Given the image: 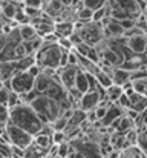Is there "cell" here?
<instances>
[{
	"label": "cell",
	"mask_w": 147,
	"mask_h": 158,
	"mask_svg": "<svg viewBox=\"0 0 147 158\" xmlns=\"http://www.w3.org/2000/svg\"><path fill=\"white\" fill-rule=\"evenodd\" d=\"M9 123L23 129L25 132H28L32 137H35L40 132V129L43 127V123L40 121L37 114L26 103H22V105L9 109Z\"/></svg>",
	"instance_id": "cell-1"
},
{
	"label": "cell",
	"mask_w": 147,
	"mask_h": 158,
	"mask_svg": "<svg viewBox=\"0 0 147 158\" xmlns=\"http://www.w3.org/2000/svg\"><path fill=\"white\" fill-rule=\"evenodd\" d=\"M28 105L32 107V110L37 114V117L40 118V121L43 124H51L54 123L60 114H61V109L60 105L54 100H51L46 95H37L34 100H31Z\"/></svg>",
	"instance_id": "cell-2"
},
{
	"label": "cell",
	"mask_w": 147,
	"mask_h": 158,
	"mask_svg": "<svg viewBox=\"0 0 147 158\" xmlns=\"http://www.w3.org/2000/svg\"><path fill=\"white\" fill-rule=\"evenodd\" d=\"M60 57L61 48L57 43H45L40 48V51L34 55L35 64H39L42 69H54L57 71L60 68Z\"/></svg>",
	"instance_id": "cell-3"
},
{
	"label": "cell",
	"mask_w": 147,
	"mask_h": 158,
	"mask_svg": "<svg viewBox=\"0 0 147 158\" xmlns=\"http://www.w3.org/2000/svg\"><path fill=\"white\" fill-rule=\"evenodd\" d=\"M34 81H35V78L31 77L25 71V72L14 74L11 80H8V81L3 83V86L8 88L9 91L18 94V95H26V94H29V92L34 91Z\"/></svg>",
	"instance_id": "cell-4"
},
{
	"label": "cell",
	"mask_w": 147,
	"mask_h": 158,
	"mask_svg": "<svg viewBox=\"0 0 147 158\" xmlns=\"http://www.w3.org/2000/svg\"><path fill=\"white\" fill-rule=\"evenodd\" d=\"M83 40V43L89 45V46H94L97 48V45H100L104 39V29L101 26V23H86L80 31H77Z\"/></svg>",
	"instance_id": "cell-5"
},
{
	"label": "cell",
	"mask_w": 147,
	"mask_h": 158,
	"mask_svg": "<svg viewBox=\"0 0 147 158\" xmlns=\"http://www.w3.org/2000/svg\"><path fill=\"white\" fill-rule=\"evenodd\" d=\"M6 137H8V141L11 146H15V148H20V149H28L31 144H32V140L34 137L29 135L28 132H25L23 129L8 123L6 124Z\"/></svg>",
	"instance_id": "cell-6"
},
{
	"label": "cell",
	"mask_w": 147,
	"mask_h": 158,
	"mask_svg": "<svg viewBox=\"0 0 147 158\" xmlns=\"http://www.w3.org/2000/svg\"><path fill=\"white\" fill-rule=\"evenodd\" d=\"M106 100V91L97 88V91H89L86 94H83L78 100V109L84 110V112H89V110H94L101 102Z\"/></svg>",
	"instance_id": "cell-7"
},
{
	"label": "cell",
	"mask_w": 147,
	"mask_h": 158,
	"mask_svg": "<svg viewBox=\"0 0 147 158\" xmlns=\"http://www.w3.org/2000/svg\"><path fill=\"white\" fill-rule=\"evenodd\" d=\"M126 46L133 55H144L147 51V35L146 32L141 34H133L130 37H126Z\"/></svg>",
	"instance_id": "cell-8"
},
{
	"label": "cell",
	"mask_w": 147,
	"mask_h": 158,
	"mask_svg": "<svg viewBox=\"0 0 147 158\" xmlns=\"http://www.w3.org/2000/svg\"><path fill=\"white\" fill-rule=\"evenodd\" d=\"M78 66H67L64 69H61L57 77H58V81L60 85L66 89V91H72L75 88V78H77V74H78Z\"/></svg>",
	"instance_id": "cell-9"
},
{
	"label": "cell",
	"mask_w": 147,
	"mask_h": 158,
	"mask_svg": "<svg viewBox=\"0 0 147 158\" xmlns=\"http://www.w3.org/2000/svg\"><path fill=\"white\" fill-rule=\"evenodd\" d=\"M112 5H115L116 8H120L121 11H124L130 19L138 20V17L141 15V8L138 0H112Z\"/></svg>",
	"instance_id": "cell-10"
},
{
	"label": "cell",
	"mask_w": 147,
	"mask_h": 158,
	"mask_svg": "<svg viewBox=\"0 0 147 158\" xmlns=\"http://www.w3.org/2000/svg\"><path fill=\"white\" fill-rule=\"evenodd\" d=\"M123 115H124V110H123L121 107H118L115 103H112V105L107 107V112H106L104 118L101 120V126L110 127L112 123H115V121H116L118 118H121Z\"/></svg>",
	"instance_id": "cell-11"
},
{
	"label": "cell",
	"mask_w": 147,
	"mask_h": 158,
	"mask_svg": "<svg viewBox=\"0 0 147 158\" xmlns=\"http://www.w3.org/2000/svg\"><path fill=\"white\" fill-rule=\"evenodd\" d=\"M74 32H75L74 23H72V22H67V20L57 23V25H55V31H54V34H55L58 39H69Z\"/></svg>",
	"instance_id": "cell-12"
},
{
	"label": "cell",
	"mask_w": 147,
	"mask_h": 158,
	"mask_svg": "<svg viewBox=\"0 0 147 158\" xmlns=\"http://www.w3.org/2000/svg\"><path fill=\"white\" fill-rule=\"evenodd\" d=\"M110 78H112V83H113L115 86L123 88L126 83H129V81H130V74H129L127 71L121 69V68H113Z\"/></svg>",
	"instance_id": "cell-13"
},
{
	"label": "cell",
	"mask_w": 147,
	"mask_h": 158,
	"mask_svg": "<svg viewBox=\"0 0 147 158\" xmlns=\"http://www.w3.org/2000/svg\"><path fill=\"white\" fill-rule=\"evenodd\" d=\"M80 95L89 92V80H88V74L81 69H78L77 78H75V88H74Z\"/></svg>",
	"instance_id": "cell-14"
},
{
	"label": "cell",
	"mask_w": 147,
	"mask_h": 158,
	"mask_svg": "<svg viewBox=\"0 0 147 158\" xmlns=\"http://www.w3.org/2000/svg\"><path fill=\"white\" fill-rule=\"evenodd\" d=\"M0 12H2V15H3V19H8V20H14V17H15V12H17V9L20 8L17 3H14L12 0H5V2H2V5H0Z\"/></svg>",
	"instance_id": "cell-15"
},
{
	"label": "cell",
	"mask_w": 147,
	"mask_h": 158,
	"mask_svg": "<svg viewBox=\"0 0 147 158\" xmlns=\"http://www.w3.org/2000/svg\"><path fill=\"white\" fill-rule=\"evenodd\" d=\"M129 102H130V109L138 112V114H141L144 109H147V97L141 95V94L135 92L133 95L129 97Z\"/></svg>",
	"instance_id": "cell-16"
},
{
	"label": "cell",
	"mask_w": 147,
	"mask_h": 158,
	"mask_svg": "<svg viewBox=\"0 0 147 158\" xmlns=\"http://www.w3.org/2000/svg\"><path fill=\"white\" fill-rule=\"evenodd\" d=\"M14 74H17L15 61H12V63H0V81L2 83L11 80Z\"/></svg>",
	"instance_id": "cell-17"
},
{
	"label": "cell",
	"mask_w": 147,
	"mask_h": 158,
	"mask_svg": "<svg viewBox=\"0 0 147 158\" xmlns=\"http://www.w3.org/2000/svg\"><path fill=\"white\" fill-rule=\"evenodd\" d=\"M18 34H20L22 42H31V40H34L35 37H39L35 28H34L32 25H29V23L20 25V26H18Z\"/></svg>",
	"instance_id": "cell-18"
},
{
	"label": "cell",
	"mask_w": 147,
	"mask_h": 158,
	"mask_svg": "<svg viewBox=\"0 0 147 158\" xmlns=\"http://www.w3.org/2000/svg\"><path fill=\"white\" fill-rule=\"evenodd\" d=\"M52 80H54V78H49L46 75L40 74V75L35 78V81H34V91H35L39 95H43V94L48 91V88H49V85L52 83Z\"/></svg>",
	"instance_id": "cell-19"
},
{
	"label": "cell",
	"mask_w": 147,
	"mask_h": 158,
	"mask_svg": "<svg viewBox=\"0 0 147 158\" xmlns=\"http://www.w3.org/2000/svg\"><path fill=\"white\" fill-rule=\"evenodd\" d=\"M86 115H88V112H84V110H81V109H75L72 118H71L69 123H67V126H72V127H81V124L86 123Z\"/></svg>",
	"instance_id": "cell-20"
},
{
	"label": "cell",
	"mask_w": 147,
	"mask_h": 158,
	"mask_svg": "<svg viewBox=\"0 0 147 158\" xmlns=\"http://www.w3.org/2000/svg\"><path fill=\"white\" fill-rule=\"evenodd\" d=\"M95 80H97V85L98 88H101V89H107V88H110L113 83H112V78H110V75L109 74H106L104 71H98L97 75H95Z\"/></svg>",
	"instance_id": "cell-21"
},
{
	"label": "cell",
	"mask_w": 147,
	"mask_h": 158,
	"mask_svg": "<svg viewBox=\"0 0 147 158\" xmlns=\"http://www.w3.org/2000/svg\"><path fill=\"white\" fill-rule=\"evenodd\" d=\"M121 95H123V88H120V86L112 85L110 88L106 89V100H107L109 103H116V100H118Z\"/></svg>",
	"instance_id": "cell-22"
},
{
	"label": "cell",
	"mask_w": 147,
	"mask_h": 158,
	"mask_svg": "<svg viewBox=\"0 0 147 158\" xmlns=\"http://www.w3.org/2000/svg\"><path fill=\"white\" fill-rule=\"evenodd\" d=\"M120 158H144V155L138 146H129V148L120 151Z\"/></svg>",
	"instance_id": "cell-23"
},
{
	"label": "cell",
	"mask_w": 147,
	"mask_h": 158,
	"mask_svg": "<svg viewBox=\"0 0 147 158\" xmlns=\"http://www.w3.org/2000/svg\"><path fill=\"white\" fill-rule=\"evenodd\" d=\"M92 14H94L92 9L81 6V8L77 11V20L81 22V23H84V25H86V23H91V22H92Z\"/></svg>",
	"instance_id": "cell-24"
},
{
	"label": "cell",
	"mask_w": 147,
	"mask_h": 158,
	"mask_svg": "<svg viewBox=\"0 0 147 158\" xmlns=\"http://www.w3.org/2000/svg\"><path fill=\"white\" fill-rule=\"evenodd\" d=\"M32 143H34L35 146L42 148V149H46V151H49L51 146H52V140H51V137H46V135H35L34 140H32Z\"/></svg>",
	"instance_id": "cell-25"
},
{
	"label": "cell",
	"mask_w": 147,
	"mask_h": 158,
	"mask_svg": "<svg viewBox=\"0 0 147 158\" xmlns=\"http://www.w3.org/2000/svg\"><path fill=\"white\" fill-rule=\"evenodd\" d=\"M71 155V143L64 141L57 146V157L55 158H69Z\"/></svg>",
	"instance_id": "cell-26"
},
{
	"label": "cell",
	"mask_w": 147,
	"mask_h": 158,
	"mask_svg": "<svg viewBox=\"0 0 147 158\" xmlns=\"http://www.w3.org/2000/svg\"><path fill=\"white\" fill-rule=\"evenodd\" d=\"M106 3H107V0H83V6L89 8L92 11H97L100 8L106 6Z\"/></svg>",
	"instance_id": "cell-27"
},
{
	"label": "cell",
	"mask_w": 147,
	"mask_h": 158,
	"mask_svg": "<svg viewBox=\"0 0 147 158\" xmlns=\"http://www.w3.org/2000/svg\"><path fill=\"white\" fill-rule=\"evenodd\" d=\"M106 17H109V15H107V6H103V8H100L97 11H94V14H92V22H94V23H101V20L106 19Z\"/></svg>",
	"instance_id": "cell-28"
},
{
	"label": "cell",
	"mask_w": 147,
	"mask_h": 158,
	"mask_svg": "<svg viewBox=\"0 0 147 158\" xmlns=\"http://www.w3.org/2000/svg\"><path fill=\"white\" fill-rule=\"evenodd\" d=\"M51 140H52V144H54V146H58V144H61V143L67 141V138H66V135H64V132H63V131H54V134H52Z\"/></svg>",
	"instance_id": "cell-29"
},
{
	"label": "cell",
	"mask_w": 147,
	"mask_h": 158,
	"mask_svg": "<svg viewBox=\"0 0 147 158\" xmlns=\"http://www.w3.org/2000/svg\"><path fill=\"white\" fill-rule=\"evenodd\" d=\"M67 123H69V121H67V120H64V118L60 115L54 123H51V126H52V129H54V131H63V132H64V129L67 127Z\"/></svg>",
	"instance_id": "cell-30"
},
{
	"label": "cell",
	"mask_w": 147,
	"mask_h": 158,
	"mask_svg": "<svg viewBox=\"0 0 147 158\" xmlns=\"http://www.w3.org/2000/svg\"><path fill=\"white\" fill-rule=\"evenodd\" d=\"M0 158H12V151H11V144L5 143L0 140Z\"/></svg>",
	"instance_id": "cell-31"
},
{
	"label": "cell",
	"mask_w": 147,
	"mask_h": 158,
	"mask_svg": "<svg viewBox=\"0 0 147 158\" xmlns=\"http://www.w3.org/2000/svg\"><path fill=\"white\" fill-rule=\"evenodd\" d=\"M45 5L43 0H23V6L26 8H34V9H42Z\"/></svg>",
	"instance_id": "cell-32"
},
{
	"label": "cell",
	"mask_w": 147,
	"mask_h": 158,
	"mask_svg": "<svg viewBox=\"0 0 147 158\" xmlns=\"http://www.w3.org/2000/svg\"><path fill=\"white\" fill-rule=\"evenodd\" d=\"M0 123L8 124L9 123V107L0 105Z\"/></svg>",
	"instance_id": "cell-33"
},
{
	"label": "cell",
	"mask_w": 147,
	"mask_h": 158,
	"mask_svg": "<svg viewBox=\"0 0 147 158\" xmlns=\"http://www.w3.org/2000/svg\"><path fill=\"white\" fill-rule=\"evenodd\" d=\"M9 89L8 88H2L0 89V105H3V106H8V100H9Z\"/></svg>",
	"instance_id": "cell-34"
},
{
	"label": "cell",
	"mask_w": 147,
	"mask_h": 158,
	"mask_svg": "<svg viewBox=\"0 0 147 158\" xmlns=\"http://www.w3.org/2000/svg\"><path fill=\"white\" fill-rule=\"evenodd\" d=\"M26 72H28V74H29L31 77L37 78V77H39L40 74H42V68H40L39 64H35V63H34L32 66H29V68H28V71H26Z\"/></svg>",
	"instance_id": "cell-35"
},
{
	"label": "cell",
	"mask_w": 147,
	"mask_h": 158,
	"mask_svg": "<svg viewBox=\"0 0 147 158\" xmlns=\"http://www.w3.org/2000/svg\"><path fill=\"white\" fill-rule=\"evenodd\" d=\"M58 2H60L63 6H71V5H72L75 0H58Z\"/></svg>",
	"instance_id": "cell-36"
},
{
	"label": "cell",
	"mask_w": 147,
	"mask_h": 158,
	"mask_svg": "<svg viewBox=\"0 0 147 158\" xmlns=\"http://www.w3.org/2000/svg\"><path fill=\"white\" fill-rule=\"evenodd\" d=\"M140 2H143L144 5H147V0H140Z\"/></svg>",
	"instance_id": "cell-37"
},
{
	"label": "cell",
	"mask_w": 147,
	"mask_h": 158,
	"mask_svg": "<svg viewBox=\"0 0 147 158\" xmlns=\"http://www.w3.org/2000/svg\"><path fill=\"white\" fill-rule=\"evenodd\" d=\"M144 57H146V60H147V51H146V54H144Z\"/></svg>",
	"instance_id": "cell-38"
},
{
	"label": "cell",
	"mask_w": 147,
	"mask_h": 158,
	"mask_svg": "<svg viewBox=\"0 0 147 158\" xmlns=\"http://www.w3.org/2000/svg\"><path fill=\"white\" fill-rule=\"evenodd\" d=\"M144 129H146V131H147V126H146V127H144Z\"/></svg>",
	"instance_id": "cell-39"
},
{
	"label": "cell",
	"mask_w": 147,
	"mask_h": 158,
	"mask_svg": "<svg viewBox=\"0 0 147 158\" xmlns=\"http://www.w3.org/2000/svg\"><path fill=\"white\" fill-rule=\"evenodd\" d=\"M43 2H48V0H43Z\"/></svg>",
	"instance_id": "cell-40"
}]
</instances>
